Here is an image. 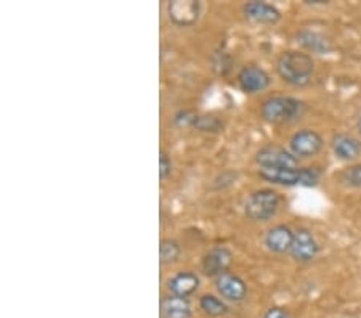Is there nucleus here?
<instances>
[{"label": "nucleus", "instance_id": "39448f33", "mask_svg": "<svg viewBox=\"0 0 361 318\" xmlns=\"http://www.w3.org/2000/svg\"><path fill=\"white\" fill-rule=\"evenodd\" d=\"M260 169H294L299 167V159L279 145H267L255 156Z\"/></svg>", "mask_w": 361, "mask_h": 318}, {"label": "nucleus", "instance_id": "a211bd4d", "mask_svg": "<svg viewBox=\"0 0 361 318\" xmlns=\"http://www.w3.org/2000/svg\"><path fill=\"white\" fill-rule=\"evenodd\" d=\"M200 307L204 314L211 317H222L228 312V307H226L224 300L219 299L217 296H214V294H204V296L200 299Z\"/></svg>", "mask_w": 361, "mask_h": 318}, {"label": "nucleus", "instance_id": "4be33fe9", "mask_svg": "<svg viewBox=\"0 0 361 318\" xmlns=\"http://www.w3.org/2000/svg\"><path fill=\"white\" fill-rule=\"evenodd\" d=\"M264 318H290L289 312L284 310L281 307H271L267 310V314L264 315Z\"/></svg>", "mask_w": 361, "mask_h": 318}, {"label": "nucleus", "instance_id": "423d86ee", "mask_svg": "<svg viewBox=\"0 0 361 318\" xmlns=\"http://www.w3.org/2000/svg\"><path fill=\"white\" fill-rule=\"evenodd\" d=\"M289 147L290 153H293L295 158H312V156H315L319 149H322L323 138L315 130L304 129L295 132V134L290 137Z\"/></svg>", "mask_w": 361, "mask_h": 318}, {"label": "nucleus", "instance_id": "dca6fc26", "mask_svg": "<svg viewBox=\"0 0 361 318\" xmlns=\"http://www.w3.org/2000/svg\"><path fill=\"white\" fill-rule=\"evenodd\" d=\"M162 318H191V305L188 299L178 296H167L161 304Z\"/></svg>", "mask_w": 361, "mask_h": 318}, {"label": "nucleus", "instance_id": "412c9836", "mask_svg": "<svg viewBox=\"0 0 361 318\" xmlns=\"http://www.w3.org/2000/svg\"><path fill=\"white\" fill-rule=\"evenodd\" d=\"M172 172V161L169 158L166 152H161L159 154V177L164 181L167 176H171Z\"/></svg>", "mask_w": 361, "mask_h": 318}, {"label": "nucleus", "instance_id": "ddd939ff", "mask_svg": "<svg viewBox=\"0 0 361 318\" xmlns=\"http://www.w3.org/2000/svg\"><path fill=\"white\" fill-rule=\"evenodd\" d=\"M167 288L172 296L186 299L193 293H196L197 288H200V276L193 274V271H178L177 275H173L167 281Z\"/></svg>", "mask_w": 361, "mask_h": 318}, {"label": "nucleus", "instance_id": "5701e85b", "mask_svg": "<svg viewBox=\"0 0 361 318\" xmlns=\"http://www.w3.org/2000/svg\"><path fill=\"white\" fill-rule=\"evenodd\" d=\"M358 132H360V135H361V118L358 119Z\"/></svg>", "mask_w": 361, "mask_h": 318}, {"label": "nucleus", "instance_id": "6ab92c4d", "mask_svg": "<svg viewBox=\"0 0 361 318\" xmlns=\"http://www.w3.org/2000/svg\"><path fill=\"white\" fill-rule=\"evenodd\" d=\"M180 252H182V247H180L178 243L176 240H162L161 241V246H159V259H161V264L166 265V264H172L176 262L178 259Z\"/></svg>", "mask_w": 361, "mask_h": 318}, {"label": "nucleus", "instance_id": "0eeeda50", "mask_svg": "<svg viewBox=\"0 0 361 318\" xmlns=\"http://www.w3.org/2000/svg\"><path fill=\"white\" fill-rule=\"evenodd\" d=\"M167 13L177 26L188 27L200 20L201 4L197 0H172L167 5Z\"/></svg>", "mask_w": 361, "mask_h": 318}, {"label": "nucleus", "instance_id": "20e7f679", "mask_svg": "<svg viewBox=\"0 0 361 318\" xmlns=\"http://www.w3.org/2000/svg\"><path fill=\"white\" fill-rule=\"evenodd\" d=\"M260 177L265 178L267 182L276 185H286V187H294V185H305L312 187L319 181V171L317 167H294V169H260Z\"/></svg>", "mask_w": 361, "mask_h": 318}, {"label": "nucleus", "instance_id": "aec40b11", "mask_svg": "<svg viewBox=\"0 0 361 318\" xmlns=\"http://www.w3.org/2000/svg\"><path fill=\"white\" fill-rule=\"evenodd\" d=\"M341 183L350 188H361V164L347 167L341 172Z\"/></svg>", "mask_w": 361, "mask_h": 318}, {"label": "nucleus", "instance_id": "9b49d317", "mask_svg": "<svg viewBox=\"0 0 361 318\" xmlns=\"http://www.w3.org/2000/svg\"><path fill=\"white\" fill-rule=\"evenodd\" d=\"M231 259L233 254L230 250H226V247H212V250L202 257V271L207 276H215V279H217L219 275L225 274L228 265L231 264Z\"/></svg>", "mask_w": 361, "mask_h": 318}, {"label": "nucleus", "instance_id": "7ed1b4c3", "mask_svg": "<svg viewBox=\"0 0 361 318\" xmlns=\"http://www.w3.org/2000/svg\"><path fill=\"white\" fill-rule=\"evenodd\" d=\"M279 202H281V198L275 190H257V192L249 195L244 211H246V216L250 221L265 222L278 212Z\"/></svg>", "mask_w": 361, "mask_h": 318}, {"label": "nucleus", "instance_id": "f257e3e1", "mask_svg": "<svg viewBox=\"0 0 361 318\" xmlns=\"http://www.w3.org/2000/svg\"><path fill=\"white\" fill-rule=\"evenodd\" d=\"M276 71L286 84L304 87L310 84L313 73H315V63H313L312 56L304 54V51L289 50L279 55Z\"/></svg>", "mask_w": 361, "mask_h": 318}, {"label": "nucleus", "instance_id": "4468645a", "mask_svg": "<svg viewBox=\"0 0 361 318\" xmlns=\"http://www.w3.org/2000/svg\"><path fill=\"white\" fill-rule=\"evenodd\" d=\"M294 241V231L286 225H276L269 230L265 236V245L271 252L283 254L290 251Z\"/></svg>", "mask_w": 361, "mask_h": 318}, {"label": "nucleus", "instance_id": "9d476101", "mask_svg": "<svg viewBox=\"0 0 361 318\" xmlns=\"http://www.w3.org/2000/svg\"><path fill=\"white\" fill-rule=\"evenodd\" d=\"M215 288H217L220 296L231 300V302H240L246 298L247 293V286L241 276L230 274V271H225L215 279Z\"/></svg>", "mask_w": 361, "mask_h": 318}, {"label": "nucleus", "instance_id": "f03ea898", "mask_svg": "<svg viewBox=\"0 0 361 318\" xmlns=\"http://www.w3.org/2000/svg\"><path fill=\"white\" fill-rule=\"evenodd\" d=\"M304 111V103L293 97L275 95L267 98L260 106V116L270 124H284L299 118Z\"/></svg>", "mask_w": 361, "mask_h": 318}, {"label": "nucleus", "instance_id": "f8f14e48", "mask_svg": "<svg viewBox=\"0 0 361 318\" xmlns=\"http://www.w3.org/2000/svg\"><path fill=\"white\" fill-rule=\"evenodd\" d=\"M246 18L259 25H275L281 20V13L276 7L265 2H247L243 7Z\"/></svg>", "mask_w": 361, "mask_h": 318}, {"label": "nucleus", "instance_id": "1a4fd4ad", "mask_svg": "<svg viewBox=\"0 0 361 318\" xmlns=\"http://www.w3.org/2000/svg\"><path fill=\"white\" fill-rule=\"evenodd\" d=\"M289 252L297 262H310V260L315 259L318 254V243L312 231L307 228L295 230L293 247H290Z\"/></svg>", "mask_w": 361, "mask_h": 318}, {"label": "nucleus", "instance_id": "2eb2a0df", "mask_svg": "<svg viewBox=\"0 0 361 318\" xmlns=\"http://www.w3.org/2000/svg\"><path fill=\"white\" fill-rule=\"evenodd\" d=\"M333 149L339 159L353 161L361 154V143L352 135L337 134L333 138Z\"/></svg>", "mask_w": 361, "mask_h": 318}, {"label": "nucleus", "instance_id": "f3484780", "mask_svg": "<svg viewBox=\"0 0 361 318\" xmlns=\"http://www.w3.org/2000/svg\"><path fill=\"white\" fill-rule=\"evenodd\" d=\"M297 39L300 40L302 45H305L308 50L312 51H317V54H326L331 49L329 45V40L324 39L323 36H319L317 32H310V31H305V32H300Z\"/></svg>", "mask_w": 361, "mask_h": 318}, {"label": "nucleus", "instance_id": "6e6552de", "mask_svg": "<svg viewBox=\"0 0 361 318\" xmlns=\"http://www.w3.org/2000/svg\"><path fill=\"white\" fill-rule=\"evenodd\" d=\"M270 74L257 65L244 66L238 74V84L246 94H259L270 87Z\"/></svg>", "mask_w": 361, "mask_h": 318}]
</instances>
